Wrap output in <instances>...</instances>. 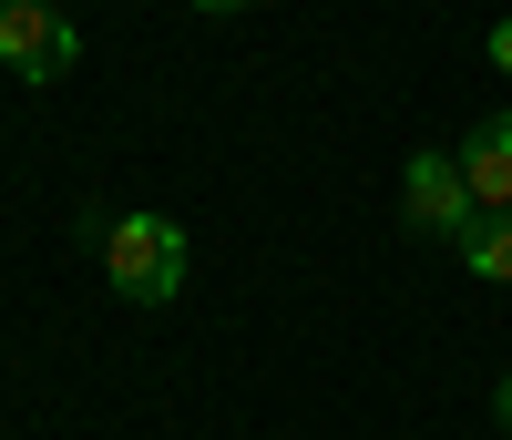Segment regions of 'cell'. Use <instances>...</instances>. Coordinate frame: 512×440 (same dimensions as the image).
Listing matches in <instances>:
<instances>
[{
  "mask_svg": "<svg viewBox=\"0 0 512 440\" xmlns=\"http://www.w3.org/2000/svg\"><path fill=\"white\" fill-rule=\"evenodd\" d=\"M103 277L134 307H164L185 287V226H175V215H123V226L103 236Z\"/></svg>",
  "mask_w": 512,
  "mask_h": 440,
  "instance_id": "obj_1",
  "label": "cell"
},
{
  "mask_svg": "<svg viewBox=\"0 0 512 440\" xmlns=\"http://www.w3.org/2000/svg\"><path fill=\"white\" fill-rule=\"evenodd\" d=\"M400 215H410V226L420 236H472L482 226V205H472V174H461L451 154H410V174H400Z\"/></svg>",
  "mask_w": 512,
  "mask_h": 440,
  "instance_id": "obj_2",
  "label": "cell"
},
{
  "mask_svg": "<svg viewBox=\"0 0 512 440\" xmlns=\"http://www.w3.org/2000/svg\"><path fill=\"white\" fill-rule=\"evenodd\" d=\"M0 62H11L21 82H62L82 62V41H72V21L52 11V0H0Z\"/></svg>",
  "mask_w": 512,
  "mask_h": 440,
  "instance_id": "obj_3",
  "label": "cell"
},
{
  "mask_svg": "<svg viewBox=\"0 0 512 440\" xmlns=\"http://www.w3.org/2000/svg\"><path fill=\"white\" fill-rule=\"evenodd\" d=\"M461 174H472L482 215H512V113H482V134L461 144Z\"/></svg>",
  "mask_w": 512,
  "mask_h": 440,
  "instance_id": "obj_4",
  "label": "cell"
},
{
  "mask_svg": "<svg viewBox=\"0 0 512 440\" xmlns=\"http://www.w3.org/2000/svg\"><path fill=\"white\" fill-rule=\"evenodd\" d=\"M461 267H472L482 287H512V215H482V226L461 236Z\"/></svg>",
  "mask_w": 512,
  "mask_h": 440,
  "instance_id": "obj_5",
  "label": "cell"
},
{
  "mask_svg": "<svg viewBox=\"0 0 512 440\" xmlns=\"http://www.w3.org/2000/svg\"><path fill=\"white\" fill-rule=\"evenodd\" d=\"M492 72H512V21H502V31H492Z\"/></svg>",
  "mask_w": 512,
  "mask_h": 440,
  "instance_id": "obj_6",
  "label": "cell"
},
{
  "mask_svg": "<svg viewBox=\"0 0 512 440\" xmlns=\"http://www.w3.org/2000/svg\"><path fill=\"white\" fill-rule=\"evenodd\" d=\"M492 410H502V430H512V369H502V400H492Z\"/></svg>",
  "mask_w": 512,
  "mask_h": 440,
  "instance_id": "obj_7",
  "label": "cell"
},
{
  "mask_svg": "<svg viewBox=\"0 0 512 440\" xmlns=\"http://www.w3.org/2000/svg\"><path fill=\"white\" fill-rule=\"evenodd\" d=\"M195 11H246V0H195Z\"/></svg>",
  "mask_w": 512,
  "mask_h": 440,
  "instance_id": "obj_8",
  "label": "cell"
}]
</instances>
